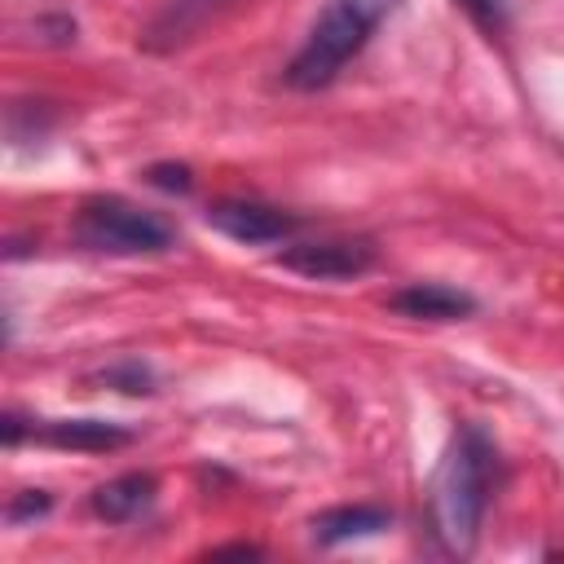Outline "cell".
Returning a JSON list of instances; mask_svg holds the SVG:
<instances>
[{"instance_id": "cell-1", "label": "cell", "mask_w": 564, "mask_h": 564, "mask_svg": "<svg viewBox=\"0 0 564 564\" xmlns=\"http://www.w3.org/2000/svg\"><path fill=\"white\" fill-rule=\"evenodd\" d=\"M494 480H498L494 441L476 423L458 427L441 467H436V476H432V524H436V538L454 555H467L476 546Z\"/></svg>"}, {"instance_id": "cell-8", "label": "cell", "mask_w": 564, "mask_h": 564, "mask_svg": "<svg viewBox=\"0 0 564 564\" xmlns=\"http://www.w3.org/2000/svg\"><path fill=\"white\" fill-rule=\"evenodd\" d=\"M154 489H159V480H154L150 471L115 476V480H106V485L93 489V511H97L101 520H110V524H123V520L141 516V511L154 502Z\"/></svg>"}, {"instance_id": "cell-6", "label": "cell", "mask_w": 564, "mask_h": 564, "mask_svg": "<svg viewBox=\"0 0 564 564\" xmlns=\"http://www.w3.org/2000/svg\"><path fill=\"white\" fill-rule=\"evenodd\" d=\"M35 441L53 445V449H84V454H97V449H119L132 441V427L123 423H110V419H53V423H40L31 427Z\"/></svg>"}, {"instance_id": "cell-2", "label": "cell", "mask_w": 564, "mask_h": 564, "mask_svg": "<svg viewBox=\"0 0 564 564\" xmlns=\"http://www.w3.org/2000/svg\"><path fill=\"white\" fill-rule=\"evenodd\" d=\"M383 13V0H326L317 22L308 26L300 53L286 62V84L291 88H326L370 40L375 22Z\"/></svg>"}, {"instance_id": "cell-9", "label": "cell", "mask_w": 564, "mask_h": 564, "mask_svg": "<svg viewBox=\"0 0 564 564\" xmlns=\"http://www.w3.org/2000/svg\"><path fill=\"white\" fill-rule=\"evenodd\" d=\"M392 524L388 507H330L322 516H313V538L317 542H352V538H375Z\"/></svg>"}, {"instance_id": "cell-14", "label": "cell", "mask_w": 564, "mask_h": 564, "mask_svg": "<svg viewBox=\"0 0 564 564\" xmlns=\"http://www.w3.org/2000/svg\"><path fill=\"white\" fill-rule=\"evenodd\" d=\"M212 555H256V546H220V551H212Z\"/></svg>"}, {"instance_id": "cell-10", "label": "cell", "mask_w": 564, "mask_h": 564, "mask_svg": "<svg viewBox=\"0 0 564 564\" xmlns=\"http://www.w3.org/2000/svg\"><path fill=\"white\" fill-rule=\"evenodd\" d=\"M454 4H463L467 18H471L480 31H489V35H498V31L507 26V4H502V0H454Z\"/></svg>"}, {"instance_id": "cell-11", "label": "cell", "mask_w": 564, "mask_h": 564, "mask_svg": "<svg viewBox=\"0 0 564 564\" xmlns=\"http://www.w3.org/2000/svg\"><path fill=\"white\" fill-rule=\"evenodd\" d=\"M145 176H150V185H159V189H189V167H185V163H154Z\"/></svg>"}, {"instance_id": "cell-3", "label": "cell", "mask_w": 564, "mask_h": 564, "mask_svg": "<svg viewBox=\"0 0 564 564\" xmlns=\"http://www.w3.org/2000/svg\"><path fill=\"white\" fill-rule=\"evenodd\" d=\"M75 238L101 256H154L172 247V225L119 194H97L75 212Z\"/></svg>"}, {"instance_id": "cell-4", "label": "cell", "mask_w": 564, "mask_h": 564, "mask_svg": "<svg viewBox=\"0 0 564 564\" xmlns=\"http://www.w3.org/2000/svg\"><path fill=\"white\" fill-rule=\"evenodd\" d=\"M278 264L300 273V278H317V282H339V278H357L375 264V247L370 242H348V238H330V242H295L286 251H278Z\"/></svg>"}, {"instance_id": "cell-12", "label": "cell", "mask_w": 564, "mask_h": 564, "mask_svg": "<svg viewBox=\"0 0 564 564\" xmlns=\"http://www.w3.org/2000/svg\"><path fill=\"white\" fill-rule=\"evenodd\" d=\"M44 511H48V494L26 489L22 498H13V502H9V511H4V516H9V524H22L26 516H44Z\"/></svg>"}, {"instance_id": "cell-5", "label": "cell", "mask_w": 564, "mask_h": 564, "mask_svg": "<svg viewBox=\"0 0 564 564\" xmlns=\"http://www.w3.org/2000/svg\"><path fill=\"white\" fill-rule=\"evenodd\" d=\"M207 225L220 229L234 242H282L286 234H295V216L278 212L269 203H251V198H225L207 207Z\"/></svg>"}, {"instance_id": "cell-13", "label": "cell", "mask_w": 564, "mask_h": 564, "mask_svg": "<svg viewBox=\"0 0 564 564\" xmlns=\"http://www.w3.org/2000/svg\"><path fill=\"white\" fill-rule=\"evenodd\" d=\"M106 383H123V392H150V375H145V366H119V370H106Z\"/></svg>"}, {"instance_id": "cell-7", "label": "cell", "mask_w": 564, "mask_h": 564, "mask_svg": "<svg viewBox=\"0 0 564 564\" xmlns=\"http://www.w3.org/2000/svg\"><path fill=\"white\" fill-rule=\"evenodd\" d=\"M388 304L405 317H427V322H458V317L476 313V300L467 291L445 286V282H414V286L397 291Z\"/></svg>"}]
</instances>
